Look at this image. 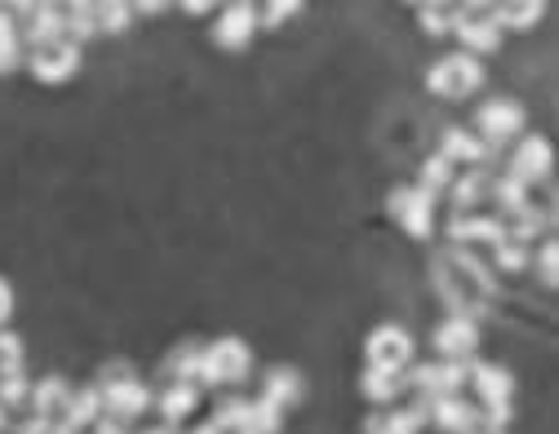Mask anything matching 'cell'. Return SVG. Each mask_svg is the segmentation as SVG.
Returning <instances> with one entry per match:
<instances>
[{"label":"cell","mask_w":559,"mask_h":434,"mask_svg":"<svg viewBox=\"0 0 559 434\" xmlns=\"http://www.w3.org/2000/svg\"><path fill=\"white\" fill-rule=\"evenodd\" d=\"M431 284H436L440 302L449 306V315H466L475 324L488 315V306H493V293H498L493 270H488L471 249H457V244H449L444 253H436Z\"/></svg>","instance_id":"obj_1"},{"label":"cell","mask_w":559,"mask_h":434,"mask_svg":"<svg viewBox=\"0 0 559 434\" xmlns=\"http://www.w3.org/2000/svg\"><path fill=\"white\" fill-rule=\"evenodd\" d=\"M94 386H98V395H103V417H111V421H120V425L147 417V408L156 403L152 386L138 377L129 364H107Z\"/></svg>","instance_id":"obj_2"},{"label":"cell","mask_w":559,"mask_h":434,"mask_svg":"<svg viewBox=\"0 0 559 434\" xmlns=\"http://www.w3.org/2000/svg\"><path fill=\"white\" fill-rule=\"evenodd\" d=\"M253 369V354L240 337H218L204 346V359H200V382L195 386H236L245 382Z\"/></svg>","instance_id":"obj_3"},{"label":"cell","mask_w":559,"mask_h":434,"mask_svg":"<svg viewBox=\"0 0 559 434\" xmlns=\"http://www.w3.org/2000/svg\"><path fill=\"white\" fill-rule=\"evenodd\" d=\"M484 85V67H479V58H471V53H444L431 71H427V89L431 94H440V98H466V94H475Z\"/></svg>","instance_id":"obj_4"},{"label":"cell","mask_w":559,"mask_h":434,"mask_svg":"<svg viewBox=\"0 0 559 434\" xmlns=\"http://www.w3.org/2000/svg\"><path fill=\"white\" fill-rule=\"evenodd\" d=\"M365 364L373 373H408L413 364V337L400 324H382L365 341Z\"/></svg>","instance_id":"obj_5"},{"label":"cell","mask_w":559,"mask_h":434,"mask_svg":"<svg viewBox=\"0 0 559 434\" xmlns=\"http://www.w3.org/2000/svg\"><path fill=\"white\" fill-rule=\"evenodd\" d=\"M386 208H391V217L413 240H427L436 231V195L423 191V186H395Z\"/></svg>","instance_id":"obj_6"},{"label":"cell","mask_w":559,"mask_h":434,"mask_svg":"<svg viewBox=\"0 0 559 434\" xmlns=\"http://www.w3.org/2000/svg\"><path fill=\"white\" fill-rule=\"evenodd\" d=\"M453 36L466 45L462 53H493L502 45V27L493 19V5H457L453 14Z\"/></svg>","instance_id":"obj_7"},{"label":"cell","mask_w":559,"mask_h":434,"mask_svg":"<svg viewBox=\"0 0 559 434\" xmlns=\"http://www.w3.org/2000/svg\"><path fill=\"white\" fill-rule=\"evenodd\" d=\"M524 107L515 103V98H488L479 111H475V124H479V142H488L493 152H502L511 137H520L524 133Z\"/></svg>","instance_id":"obj_8"},{"label":"cell","mask_w":559,"mask_h":434,"mask_svg":"<svg viewBox=\"0 0 559 434\" xmlns=\"http://www.w3.org/2000/svg\"><path fill=\"white\" fill-rule=\"evenodd\" d=\"M431 346L440 359H453V364H471L479 350V324L466 315H444L431 333Z\"/></svg>","instance_id":"obj_9"},{"label":"cell","mask_w":559,"mask_h":434,"mask_svg":"<svg viewBox=\"0 0 559 434\" xmlns=\"http://www.w3.org/2000/svg\"><path fill=\"white\" fill-rule=\"evenodd\" d=\"M408 390H417L423 399L436 395H462L466 386V364H453V359H436V364H408Z\"/></svg>","instance_id":"obj_10"},{"label":"cell","mask_w":559,"mask_h":434,"mask_svg":"<svg viewBox=\"0 0 559 434\" xmlns=\"http://www.w3.org/2000/svg\"><path fill=\"white\" fill-rule=\"evenodd\" d=\"M27 67H32V76L45 81V85H62L67 76H76V67H81V45L76 40H53L45 49H32L27 53Z\"/></svg>","instance_id":"obj_11"},{"label":"cell","mask_w":559,"mask_h":434,"mask_svg":"<svg viewBox=\"0 0 559 434\" xmlns=\"http://www.w3.org/2000/svg\"><path fill=\"white\" fill-rule=\"evenodd\" d=\"M423 403H427V421L440 434H479V408L466 403L462 395H436V399H423Z\"/></svg>","instance_id":"obj_12"},{"label":"cell","mask_w":559,"mask_h":434,"mask_svg":"<svg viewBox=\"0 0 559 434\" xmlns=\"http://www.w3.org/2000/svg\"><path fill=\"white\" fill-rule=\"evenodd\" d=\"M19 36H23V49H45L53 40H67V19H62V5H23V19H19Z\"/></svg>","instance_id":"obj_13"},{"label":"cell","mask_w":559,"mask_h":434,"mask_svg":"<svg viewBox=\"0 0 559 434\" xmlns=\"http://www.w3.org/2000/svg\"><path fill=\"white\" fill-rule=\"evenodd\" d=\"M449 240L457 249H471V244H502L507 240V222L502 217H484V213H453L449 217Z\"/></svg>","instance_id":"obj_14"},{"label":"cell","mask_w":559,"mask_h":434,"mask_svg":"<svg viewBox=\"0 0 559 434\" xmlns=\"http://www.w3.org/2000/svg\"><path fill=\"white\" fill-rule=\"evenodd\" d=\"M440 156L449 160V165H457V160H466L471 169H488V165H493L502 152H493V147H488V142H479L475 133H466V129H444V137H440Z\"/></svg>","instance_id":"obj_15"},{"label":"cell","mask_w":559,"mask_h":434,"mask_svg":"<svg viewBox=\"0 0 559 434\" xmlns=\"http://www.w3.org/2000/svg\"><path fill=\"white\" fill-rule=\"evenodd\" d=\"M507 173L515 182H524V186H537L550 173V142L546 137H524L515 147V156L507 160Z\"/></svg>","instance_id":"obj_16"},{"label":"cell","mask_w":559,"mask_h":434,"mask_svg":"<svg viewBox=\"0 0 559 434\" xmlns=\"http://www.w3.org/2000/svg\"><path fill=\"white\" fill-rule=\"evenodd\" d=\"M253 32H258V10L253 5H245V0H236V5H227L223 14H218V27H214V45H223V49H245L249 40H253Z\"/></svg>","instance_id":"obj_17"},{"label":"cell","mask_w":559,"mask_h":434,"mask_svg":"<svg viewBox=\"0 0 559 434\" xmlns=\"http://www.w3.org/2000/svg\"><path fill=\"white\" fill-rule=\"evenodd\" d=\"M103 421V395H98V386H81V390H72L67 395V403H62V412H58V425H67V430H94Z\"/></svg>","instance_id":"obj_18"},{"label":"cell","mask_w":559,"mask_h":434,"mask_svg":"<svg viewBox=\"0 0 559 434\" xmlns=\"http://www.w3.org/2000/svg\"><path fill=\"white\" fill-rule=\"evenodd\" d=\"M195 403H200V386H191V382H169L160 395H156V412H160V421L165 425H182V417H191L195 412Z\"/></svg>","instance_id":"obj_19"},{"label":"cell","mask_w":559,"mask_h":434,"mask_svg":"<svg viewBox=\"0 0 559 434\" xmlns=\"http://www.w3.org/2000/svg\"><path fill=\"white\" fill-rule=\"evenodd\" d=\"M302 377L294 373V369H271L266 377H262V399H271L280 412H289L298 399H302Z\"/></svg>","instance_id":"obj_20"},{"label":"cell","mask_w":559,"mask_h":434,"mask_svg":"<svg viewBox=\"0 0 559 434\" xmlns=\"http://www.w3.org/2000/svg\"><path fill=\"white\" fill-rule=\"evenodd\" d=\"M67 395H72V386H67V377H45V382H36V386H32V395H27V408H32V417L58 421V412H62Z\"/></svg>","instance_id":"obj_21"},{"label":"cell","mask_w":559,"mask_h":434,"mask_svg":"<svg viewBox=\"0 0 559 434\" xmlns=\"http://www.w3.org/2000/svg\"><path fill=\"white\" fill-rule=\"evenodd\" d=\"M23 62H27V49L19 36V19L10 10H0V76H14Z\"/></svg>","instance_id":"obj_22"},{"label":"cell","mask_w":559,"mask_h":434,"mask_svg":"<svg viewBox=\"0 0 559 434\" xmlns=\"http://www.w3.org/2000/svg\"><path fill=\"white\" fill-rule=\"evenodd\" d=\"M488 186H493V173H488V169H471V173H457V178H453L449 200H453L457 213H466V208H475V204L488 195Z\"/></svg>","instance_id":"obj_23"},{"label":"cell","mask_w":559,"mask_h":434,"mask_svg":"<svg viewBox=\"0 0 559 434\" xmlns=\"http://www.w3.org/2000/svg\"><path fill=\"white\" fill-rule=\"evenodd\" d=\"M360 390H365L369 403H395V399L408 390V377H404V373H373V369H365Z\"/></svg>","instance_id":"obj_24"},{"label":"cell","mask_w":559,"mask_h":434,"mask_svg":"<svg viewBox=\"0 0 559 434\" xmlns=\"http://www.w3.org/2000/svg\"><path fill=\"white\" fill-rule=\"evenodd\" d=\"M62 19H67V40L85 45V40H94V36H98V5H94V0H81V5H67V10H62Z\"/></svg>","instance_id":"obj_25"},{"label":"cell","mask_w":559,"mask_h":434,"mask_svg":"<svg viewBox=\"0 0 559 434\" xmlns=\"http://www.w3.org/2000/svg\"><path fill=\"white\" fill-rule=\"evenodd\" d=\"M546 222H550V213H537L533 204H524L515 217H507V240H515V244H533L542 231H546Z\"/></svg>","instance_id":"obj_26"},{"label":"cell","mask_w":559,"mask_h":434,"mask_svg":"<svg viewBox=\"0 0 559 434\" xmlns=\"http://www.w3.org/2000/svg\"><path fill=\"white\" fill-rule=\"evenodd\" d=\"M542 14H546L542 0H524V5H493V19H498V27H502V32H507V27L528 32V27H537V23H542Z\"/></svg>","instance_id":"obj_27"},{"label":"cell","mask_w":559,"mask_h":434,"mask_svg":"<svg viewBox=\"0 0 559 434\" xmlns=\"http://www.w3.org/2000/svg\"><path fill=\"white\" fill-rule=\"evenodd\" d=\"M214 425L223 434H253V403L249 399H223V408L214 412Z\"/></svg>","instance_id":"obj_28"},{"label":"cell","mask_w":559,"mask_h":434,"mask_svg":"<svg viewBox=\"0 0 559 434\" xmlns=\"http://www.w3.org/2000/svg\"><path fill=\"white\" fill-rule=\"evenodd\" d=\"M488 195L498 200V208H502V222H507V217H515L524 204H533V200H528V186H524V182H515L511 173L493 178V186H488Z\"/></svg>","instance_id":"obj_29"},{"label":"cell","mask_w":559,"mask_h":434,"mask_svg":"<svg viewBox=\"0 0 559 434\" xmlns=\"http://www.w3.org/2000/svg\"><path fill=\"white\" fill-rule=\"evenodd\" d=\"M200 359H204V346H182L165 359V377L169 382H200Z\"/></svg>","instance_id":"obj_30"},{"label":"cell","mask_w":559,"mask_h":434,"mask_svg":"<svg viewBox=\"0 0 559 434\" xmlns=\"http://www.w3.org/2000/svg\"><path fill=\"white\" fill-rule=\"evenodd\" d=\"M94 5H98V36L103 32H124L133 23V14H138L129 0H94Z\"/></svg>","instance_id":"obj_31"},{"label":"cell","mask_w":559,"mask_h":434,"mask_svg":"<svg viewBox=\"0 0 559 434\" xmlns=\"http://www.w3.org/2000/svg\"><path fill=\"white\" fill-rule=\"evenodd\" d=\"M453 178H457V173H453V165L436 152V156L423 165V173H417V186L431 191V195H440V191H449V186H453Z\"/></svg>","instance_id":"obj_32"},{"label":"cell","mask_w":559,"mask_h":434,"mask_svg":"<svg viewBox=\"0 0 559 434\" xmlns=\"http://www.w3.org/2000/svg\"><path fill=\"white\" fill-rule=\"evenodd\" d=\"M453 14H457V5H417V23H423V32H431V36H449Z\"/></svg>","instance_id":"obj_33"},{"label":"cell","mask_w":559,"mask_h":434,"mask_svg":"<svg viewBox=\"0 0 559 434\" xmlns=\"http://www.w3.org/2000/svg\"><path fill=\"white\" fill-rule=\"evenodd\" d=\"M253 403V434H280V425H285V412H280L271 399H249Z\"/></svg>","instance_id":"obj_34"},{"label":"cell","mask_w":559,"mask_h":434,"mask_svg":"<svg viewBox=\"0 0 559 434\" xmlns=\"http://www.w3.org/2000/svg\"><path fill=\"white\" fill-rule=\"evenodd\" d=\"M27 395H32L27 373H5V377H0V408H23Z\"/></svg>","instance_id":"obj_35"},{"label":"cell","mask_w":559,"mask_h":434,"mask_svg":"<svg viewBox=\"0 0 559 434\" xmlns=\"http://www.w3.org/2000/svg\"><path fill=\"white\" fill-rule=\"evenodd\" d=\"M533 257H528V249L524 244H515V240H502L498 249H493V266L498 270H507V275H515V270H524Z\"/></svg>","instance_id":"obj_36"},{"label":"cell","mask_w":559,"mask_h":434,"mask_svg":"<svg viewBox=\"0 0 559 434\" xmlns=\"http://www.w3.org/2000/svg\"><path fill=\"white\" fill-rule=\"evenodd\" d=\"M23 373V341L14 333H0V377Z\"/></svg>","instance_id":"obj_37"},{"label":"cell","mask_w":559,"mask_h":434,"mask_svg":"<svg viewBox=\"0 0 559 434\" xmlns=\"http://www.w3.org/2000/svg\"><path fill=\"white\" fill-rule=\"evenodd\" d=\"M294 14H302V5H285V0H275V5H266V10H262L258 27H280V23L294 19Z\"/></svg>","instance_id":"obj_38"},{"label":"cell","mask_w":559,"mask_h":434,"mask_svg":"<svg viewBox=\"0 0 559 434\" xmlns=\"http://www.w3.org/2000/svg\"><path fill=\"white\" fill-rule=\"evenodd\" d=\"M555 257H559V249H555V240H546V244H542V284H546V288H555V284H559Z\"/></svg>","instance_id":"obj_39"},{"label":"cell","mask_w":559,"mask_h":434,"mask_svg":"<svg viewBox=\"0 0 559 434\" xmlns=\"http://www.w3.org/2000/svg\"><path fill=\"white\" fill-rule=\"evenodd\" d=\"M10 315H14V293H10V284H5V279H0V333H5Z\"/></svg>","instance_id":"obj_40"},{"label":"cell","mask_w":559,"mask_h":434,"mask_svg":"<svg viewBox=\"0 0 559 434\" xmlns=\"http://www.w3.org/2000/svg\"><path fill=\"white\" fill-rule=\"evenodd\" d=\"M94 434H129V430H124L120 421H111V417H103V421L94 425Z\"/></svg>","instance_id":"obj_41"},{"label":"cell","mask_w":559,"mask_h":434,"mask_svg":"<svg viewBox=\"0 0 559 434\" xmlns=\"http://www.w3.org/2000/svg\"><path fill=\"white\" fill-rule=\"evenodd\" d=\"M5 425H10V417H5V408H0V434H5Z\"/></svg>","instance_id":"obj_42"}]
</instances>
